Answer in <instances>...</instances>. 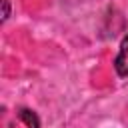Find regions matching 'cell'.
Segmentation results:
<instances>
[{
    "label": "cell",
    "instance_id": "2",
    "mask_svg": "<svg viewBox=\"0 0 128 128\" xmlns=\"http://www.w3.org/2000/svg\"><path fill=\"white\" fill-rule=\"evenodd\" d=\"M114 70L118 76H128V34L122 38L118 54L114 58Z\"/></svg>",
    "mask_w": 128,
    "mask_h": 128
},
{
    "label": "cell",
    "instance_id": "3",
    "mask_svg": "<svg viewBox=\"0 0 128 128\" xmlns=\"http://www.w3.org/2000/svg\"><path fill=\"white\" fill-rule=\"evenodd\" d=\"M2 4H4V16H2V20H8V16H10V2L2 0Z\"/></svg>",
    "mask_w": 128,
    "mask_h": 128
},
{
    "label": "cell",
    "instance_id": "1",
    "mask_svg": "<svg viewBox=\"0 0 128 128\" xmlns=\"http://www.w3.org/2000/svg\"><path fill=\"white\" fill-rule=\"evenodd\" d=\"M4 128H40V120L30 108H16V112L6 120Z\"/></svg>",
    "mask_w": 128,
    "mask_h": 128
}]
</instances>
